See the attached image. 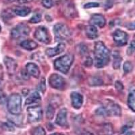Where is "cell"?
<instances>
[{"label": "cell", "instance_id": "obj_1", "mask_svg": "<svg viewBox=\"0 0 135 135\" xmlns=\"http://www.w3.org/2000/svg\"><path fill=\"white\" fill-rule=\"evenodd\" d=\"M94 56L95 66L98 68H102L109 63L110 60V51L103 42L97 41L95 44Z\"/></svg>", "mask_w": 135, "mask_h": 135}, {"label": "cell", "instance_id": "obj_2", "mask_svg": "<svg viewBox=\"0 0 135 135\" xmlns=\"http://www.w3.org/2000/svg\"><path fill=\"white\" fill-rule=\"evenodd\" d=\"M73 60V55L71 54H66L54 61V67L59 72L63 74H67L70 69Z\"/></svg>", "mask_w": 135, "mask_h": 135}, {"label": "cell", "instance_id": "obj_3", "mask_svg": "<svg viewBox=\"0 0 135 135\" xmlns=\"http://www.w3.org/2000/svg\"><path fill=\"white\" fill-rule=\"evenodd\" d=\"M7 108L11 114L18 115L22 111V98L19 94H12L7 100Z\"/></svg>", "mask_w": 135, "mask_h": 135}, {"label": "cell", "instance_id": "obj_4", "mask_svg": "<svg viewBox=\"0 0 135 135\" xmlns=\"http://www.w3.org/2000/svg\"><path fill=\"white\" fill-rule=\"evenodd\" d=\"M55 38L57 41L66 40L71 36V31L64 24L58 23L54 27Z\"/></svg>", "mask_w": 135, "mask_h": 135}, {"label": "cell", "instance_id": "obj_5", "mask_svg": "<svg viewBox=\"0 0 135 135\" xmlns=\"http://www.w3.org/2000/svg\"><path fill=\"white\" fill-rule=\"evenodd\" d=\"M28 120L31 123L39 122L43 117V110L41 106L32 105L27 109Z\"/></svg>", "mask_w": 135, "mask_h": 135}, {"label": "cell", "instance_id": "obj_6", "mask_svg": "<svg viewBox=\"0 0 135 135\" xmlns=\"http://www.w3.org/2000/svg\"><path fill=\"white\" fill-rule=\"evenodd\" d=\"M30 32L29 27L25 24H19L11 31V37L14 39L25 37L28 35Z\"/></svg>", "mask_w": 135, "mask_h": 135}, {"label": "cell", "instance_id": "obj_7", "mask_svg": "<svg viewBox=\"0 0 135 135\" xmlns=\"http://www.w3.org/2000/svg\"><path fill=\"white\" fill-rule=\"evenodd\" d=\"M49 85L52 88L57 90H62L65 86L64 78L58 74H53L49 76Z\"/></svg>", "mask_w": 135, "mask_h": 135}, {"label": "cell", "instance_id": "obj_8", "mask_svg": "<svg viewBox=\"0 0 135 135\" xmlns=\"http://www.w3.org/2000/svg\"><path fill=\"white\" fill-rule=\"evenodd\" d=\"M35 37L36 39L43 43L47 44L50 42V37L48 33V31L47 28L45 26H41L37 28L35 32Z\"/></svg>", "mask_w": 135, "mask_h": 135}, {"label": "cell", "instance_id": "obj_9", "mask_svg": "<svg viewBox=\"0 0 135 135\" xmlns=\"http://www.w3.org/2000/svg\"><path fill=\"white\" fill-rule=\"evenodd\" d=\"M113 38L115 44L119 47L124 46L128 42V35L124 31L120 29L115 30L113 34Z\"/></svg>", "mask_w": 135, "mask_h": 135}, {"label": "cell", "instance_id": "obj_10", "mask_svg": "<svg viewBox=\"0 0 135 135\" xmlns=\"http://www.w3.org/2000/svg\"><path fill=\"white\" fill-rule=\"evenodd\" d=\"M107 115H114L120 116L121 115V108L114 102L109 101L107 106L104 107Z\"/></svg>", "mask_w": 135, "mask_h": 135}, {"label": "cell", "instance_id": "obj_11", "mask_svg": "<svg viewBox=\"0 0 135 135\" xmlns=\"http://www.w3.org/2000/svg\"><path fill=\"white\" fill-rule=\"evenodd\" d=\"M67 115V109H65V108L60 109L57 115L56 120H55L56 124L59 126H62V127H65V126H68Z\"/></svg>", "mask_w": 135, "mask_h": 135}, {"label": "cell", "instance_id": "obj_12", "mask_svg": "<svg viewBox=\"0 0 135 135\" xmlns=\"http://www.w3.org/2000/svg\"><path fill=\"white\" fill-rule=\"evenodd\" d=\"M66 48V45L63 43H60L54 48H49L45 51V54L48 57H53L62 53Z\"/></svg>", "mask_w": 135, "mask_h": 135}, {"label": "cell", "instance_id": "obj_13", "mask_svg": "<svg viewBox=\"0 0 135 135\" xmlns=\"http://www.w3.org/2000/svg\"><path fill=\"white\" fill-rule=\"evenodd\" d=\"M89 23L91 25L97 26L100 28H103L105 25L106 20L103 15L99 14H94L91 16Z\"/></svg>", "mask_w": 135, "mask_h": 135}, {"label": "cell", "instance_id": "obj_14", "mask_svg": "<svg viewBox=\"0 0 135 135\" xmlns=\"http://www.w3.org/2000/svg\"><path fill=\"white\" fill-rule=\"evenodd\" d=\"M72 100V105L73 108L78 109H80L83 105V97L81 94L77 92H72L70 95Z\"/></svg>", "mask_w": 135, "mask_h": 135}, {"label": "cell", "instance_id": "obj_15", "mask_svg": "<svg viewBox=\"0 0 135 135\" xmlns=\"http://www.w3.org/2000/svg\"><path fill=\"white\" fill-rule=\"evenodd\" d=\"M3 62H4L5 66L6 67L7 70L9 74H14L16 70L17 67H18V64H17L16 60L12 57L7 56L3 59Z\"/></svg>", "mask_w": 135, "mask_h": 135}, {"label": "cell", "instance_id": "obj_16", "mask_svg": "<svg viewBox=\"0 0 135 135\" xmlns=\"http://www.w3.org/2000/svg\"><path fill=\"white\" fill-rule=\"evenodd\" d=\"M26 70L28 74L35 78H38L40 76V70L38 66L35 63H28L26 65Z\"/></svg>", "mask_w": 135, "mask_h": 135}, {"label": "cell", "instance_id": "obj_17", "mask_svg": "<svg viewBox=\"0 0 135 135\" xmlns=\"http://www.w3.org/2000/svg\"><path fill=\"white\" fill-rule=\"evenodd\" d=\"M13 12H14V14L19 16L25 17L31 13V8H29L28 7L18 6L16 7V8L13 9Z\"/></svg>", "mask_w": 135, "mask_h": 135}, {"label": "cell", "instance_id": "obj_18", "mask_svg": "<svg viewBox=\"0 0 135 135\" xmlns=\"http://www.w3.org/2000/svg\"><path fill=\"white\" fill-rule=\"evenodd\" d=\"M86 35L90 39H95L98 37V31L97 28L93 25H89L86 28Z\"/></svg>", "mask_w": 135, "mask_h": 135}, {"label": "cell", "instance_id": "obj_19", "mask_svg": "<svg viewBox=\"0 0 135 135\" xmlns=\"http://www.w3.org/2000/svg\"><path fill=\"white\" fill-rule=\"evenodd\" d=\"M41 101V96L39 95L38 92L35 91L32 92L31 95L28 96L27 99H26V101H25V105H32L34 103H38V101Z\"/></svg>", "mask_w": 135, "mask_h": 135}, {"label": "cell", "instance_id": "obj_20", "mask_svg": "<svg viewBox=\"0 0 135 135\" xmlns=\"http://www.w3.org/2000/svg\"><path fill=\"white\" fill-rule=\"evenodd\" d=\"M20 46L26 50L32 51L37 48L38 44L32 40H25L20 43Z\"/></svg>", "mask_w": 135, "mask_h": 135}, {"label": "cell", "instance_id": "obj_21", "mask_svg": "<svg viewBox=\"0 0 135 135\" xmlns=\"http://www.w3.org/2000/svg\"><path fill=\"white\" fill-rule=\"evenodd\" d=\"M128 105L129 108L134 112H135V91L130 93L128 97Z\"/></svg>", "mask_w": 135, "mask_h": 135}, {"label": "cell", "instance_id": "obj_22", "mask_svg": "<svg viewBox=\"0 0 135 135\" xmlns=\"http://www.w3.org/2000/svg\"><path fill=\"white\" fill-rule=\"evenodd\" d=\"M64 14L68 16H70L71 17H72L73 14H75V9L72 6V3H66V4L65 5L64 7Z\"/></svg>", "mask_w": 135, "mask_h": 135}, {"label": "cell", "instance_id": "obj_23", "mask_svg": "<svg viewBox=\"0 0 135 135\" xmlns=\"http://www.w3.org/2000/svg\"><path fill=\"white\" fill-rule=\"evenodd\" d=\"M89 84L91 86H100L103 84V81L101 78L97 76H93L90 78L89 80Z\"/></svg>", "mask_w": 135, "mask_h": 135}, {"label": "cell", "instance_id": "obj_24", "mask_svg": "<svg viewBox=\"0 0 135 135\" xmlns=\"http://www.w3.org/2000/svg\"><path fill=\"white\" fill-rule=\"evenodd\" d=\"M121 61L122 58L120 56V55L118 54H116L114 55V64H113V66L115 69H118L120 67L121 65Z\"/></svg>", "mask_w": 135, "mask_h": 135}, {"label": "cell", "instance_id": "obj_25", "mask_svg": "<svg viewBox=\"0 0 135 135\" xmlns=\"http://www.w3.org/2000/svg\"><path fill=\"white\" fill-rule=\"evenodd\" d=\"M41 15L38 13H37V14H34L30 18L29 22L32 24H37L41 22Z\"/></svg>", "mask_w": 135, "mask_h": 135}, {"label": "cell", "instance_id": "obj_26", "mask_svg": "<svg viewBox=\"0 0 135 135\" xmlns=\"http://www.w3.org/2000/svg\"><path fill=\"white\" fill-rule=\"evenodd\" d=\"M46 115H47V118L49 119V120H51V119L54 118V108L51 105H49L47 108Z\"/></svg>", "mask_w": 135, "mask_h": 135}, {"label": "cell", "instance_id": "obj_27", "mask_svg": "<svg viewBox=\"0 0 135 135\" xmlns=\"http://www.w3.org/2000/svg\"><path fill=\"white\" fill-rule=\"evenodd\" d=\"M132 68H133V65L130 61H126L124 64V67H123L124 71L126 74L131 72L132 70Z\"/></svg>", "mask_w": 135, "mask_h": 135}, {"label": "cell", "instance_id": "obj_28", "mask_svg": "<svg viewBox=\"0 0 135 135\" xmlns=\"http://www.w3.org/2000/svg\"><path fill=\"white\" fill-rule=\"evenodd\" d=\"M42 5L43 7H45L47 9H49L53 6L54 5V2L53 0H42L41 1Z\"/></svg>", "mask_w": 135, "mask_h": 135}, {"label": "cell", "instance_id": "obj_29", "mask_svg": "<svg viewBox=\"0 0 135 135\" xmlns=\"http://www.w3.org/2000/svg\"><path fill=\"white\" fill-rule=\"evenodd\" d=\"M33 135H46L45 134V131L44 128L41 126H38L35 129L33 132Z\"/></svg>", "mask_w": 135, "mask_h": 135}, {"label": "cell", "instance_id": "obj_30", "mask_svg": "<svg viewBox=\"0 0 135 135\" xmlns=\"http://www.w3.org/2000/svg\"><path fill=\"white\" fill-rule=\"evenodd\" d=\"M99 6V3L97 2H89L86 3V4L84 6V8L85 9H90V8H97V7Z\"/></svg>", "mask_w": 135, "mask_h": 135}, {"label": "cell", "instance_id": "obj_31", "mask_svg": "<svg viewBox=\"0 0 135 135\" xmlns=\"http://www.w3.org/2000/svg\"><path fill=\"white\" fill-rule=\"evenodd\" d=\"M135 51V41H131V44H130V46L128 47L127 49V54L128 55H131V54H133Z\"/></svg>", "mask_w": 135, "mask_h": 135}, {"label": "cell", "instance_id": "obj_32", "mask_svg": "<svg viewBox=\"0 0 135 135\" xmlns=\"http://www.w3.org/2000/svg\"><path fill=\"white\" fill-rule=\"evenodd\" d=\"M45 88H46V86H45V79L44 78H42L40 83L38 84V89L42 93H44L45 91Z\"/></svg>", "mask_w": 135, "mask_h": 135}, {"label": "cell", "instance_id": "obj_33", "mask_svg": "<svg viewBox=\"0 0 135 135\" xmlns=\"http://www.w3.org/2000/svg\"><path fill=\"white\" fill-rule=\"evenodd\" d=\"M6 101V95L0 89V105H3Z\"/></svg>", "mask_w": 135, "mask_h": 135}, {"label": "cell", "instance_id": "obj_34", "mask_svg": "<svg viewBox=\"0 0 135 135\" xmlns=\"http://www.w3.org/2000/svg\"><path fill=\"white\" fill-rule=\"evenodd\" d=\"M115 89L118 90V91H122L124 89V86H123L122 83L120 81H116L115 83Z\"/></svg>", "mask_w": 135, "mask_h": 135}, {"label": "cell", "instance_id": "obj_35", "mask_svg": "<svg viewBox=\"0 0 135 135\" xmlns=\"http://www.w3.org/2000/svg\"><path fill=\"white\" fill-rule=\"evenodd\" d=\"M126 27L130 31H134L135 30V21L129 22L126 25Z\"/></svg>", "mask_w": 135, "mask_h": 135}, {"label": "cell", "instance_id": "obj_36", "mask_svg": "<svg viewBox=\"0 0 135 135\" xmlns=\"http://www.w3.org/2000/svg\"><path fill=\"white\" fill-rule=\"evenodd\" d=\"M79 47H80V49H79L78 52L80 53L81 55H84V54H85L87 52V48H86V45H82L81 46H79Z\"/></svg>", "mask_w": 135, "mask_h": 135}, {"label": "cell", "instance_id": "obj_37", "mask_svg": "<svg viewBox=\"0 0 135 135\" xmlns=\"http://www.w3.org/2000/svg\"><path fill=\"white\" fill-rule=\"evenodd\" d=\"M93 64V60L91 57H87L86 59V60L84 61V66H87V67H89V66H91Z\"/></svg>", "mask_w": 135, "mask_h": 135}, {"label": "cell", "instance_id": "obj_38", "mask_svg": "<svg viewBox=\"0 0 135 135\" xmlns=\"http://www.w3.org/2000/svg\"><path fill=\"white\" fill-rule=\"evenodd\" d=\"M22 78H24L25 79L27 80V79H29V74L27 72V71H23L22 72Z\"/></svg>", "mask_w": 135, "mask_h": 135}, {"label": "cell", "instance_id": "obj_39", "mask_svg": "<svg viewBox=\"0 0 135 135\" xmlns=\"http://www.w3.org/2000/svg\"><path fill=\"white\" fill-rule=\"evenodd\" d=\"M20 3H27L31 2L32 0H18Z\"/></svg>", "mask_w": 135, "mask_h": 135}, {"label": "cell", "instance_id": "obj_40", "mask_svg": "<svg viewBox=\"0 0 135 135\" xmlns=\"http://www.w3.org/2000/svg\"><path fill=\"white\" fill-rule=\"evenodd\" d=\"M124 135H134V133L132 131H126L124 132Z\"/></svg>", "mask_w": 135, "mask_h": 135}, {"label": "cell", "instance_id": "obj_41", "mask_svg": "<svg viewBox=\"0 0 135 135\" xmlns=\"http://www.w3.org/2000/svg\"><path fill=\"white\" fill-rule=\"evenodd\" d=\"M80 135H93L91 132H84V133L81 134Z\"/></svg>", "mask_w": 135, "mask_h": 135}, {"label": "cell", "instance_id": "obj_42", "mask_svg": "<svg viewBox=\"0 0 135 135\" xmlns=\"http://www.w3.org/2000/svg\"><path fill=\"white\" fill-rule=\"evenodd\" d=\"M51 135H63V134H60V133H54Z\"/></svg>", "mask_w": 135, "mask_h": 135}, {"label": "cell", "instance_id": "obj_43", "mask_svg": "<svg viewBox=\"0 0 135 135\" xmlns=\"http://www.w3.org/2000/svg\"><path fill=\"white\" fill-rule=\"evenodd\" d=\"M1 30H2V27H1V26H0V32H1Z\"/></svg>", "mask_w": 135, "mask_h": 135}, {"label": "cell", "instance_id": "obj_44", "mask_svg": "<svg viewBox=\"0 0 135 135\" xmlns=\"http://www.w3.org/2000/svg\"><path fill=\"white\" fill-rule=\"evenodd\" d=\"M9 1H14V0H9Z\"/></svg>", "mask_w": 135, "mask_h": 135}]
</instances>
